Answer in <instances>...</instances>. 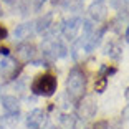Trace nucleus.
Returning a JSON list of instances; mask_svg holds the SVG:
<instances>
[{
    "label": "nucleus",
    "instance_id": "1",
    "mask_svg": "<svg viewBox=\"0 0 129 129\" xmlns=\"http://www.w3.org/2000/svg\"><path fill=\"white\" fill-rule=\"evenodd\" d=\"M35 94H42V96H51L56 91V78L53 75H42L35 80L33 86H31Z\"/></svg>",
    "mask_w": 129,
    "mask_h": 129
},
{
    "label": "nucleus",
    "instance_id": "2",
    "mask_svg": "<svg viewBox=\"0 0 129 129\" xmlns=\"http://www.w3.org/2000/svg\"><path fill=\"white\" fill-rule=\"evenodd\" d=\"M66 91L73 99H80L84 93V75L78 70H73L66 81Z\"/></svg>",
    "mask_w": 129,
    "mask_h": 129
},
{
    "label": "nucleus",
    "instance_id": "3",
    "mask_svg": "<svg viewBox=\"0 0 129 129\" xmlns=\"http://www.w3.org/2000/svg\"><path fill=\"white\" fill-rule=\"evenodd\" d=\"M2 106H4V109L7 111V113H10V114H15V113L20 111V103H18V99H17L15 96H4Z\"/></svg>",
    "mask_w": 129,
    "mask_h": 129
},
{
    "label": "nucleus",
    "instance_id": "4",
    "mask_svg": "<svg viewBox=\"0 0 129 129\" xmlns=\"http://www.w3.org/2000/svg\"><path fill=\"white\" fill-rule=\"evenodd\" d=\"M43 122V111L42 109H33L30 114H28L27 119V126L30 129H38Z\"/></svg>",
    "mask_w": 129,
    "mask_h": 129
},
{
    "label": "nucleus",
    "instance_id": "5",
    "mask_svg": "<svg viewBox=\"0 0 129 129\" xmlns=\"http://www.w3.org/2000/svg\"><path fill=\"white\" fill-rule=\"evenodd\" d=\"M81 20L80 18H73L71 22H68V25H64V28H63V31H64V35H68V37H73L75 35V31L80 28V23Z\"/></svg>",
    "mask_w": 129,
    "mask_h": 129
},
{
    "label": "nucleus",
    "instance_id": "6",
    "mask_svg": "<svg viewBox=\"0 0 129 129\" xmlns=\"http://www.w3.org/2000/svg\"><path fill=\"white\" fill-rule=\"evenodd\" d=\"M28 33H30V31H28V25H20V27L15 30V37L17 38H27Z\"/></svg>",
    "mask_w": 129,
    "mask_h": 129
},
{
    "label": "nucleus",
    "instance_id": "7",
    "mask_svg": "<svg viewBox=\"0 0 129 129\" xmlns=\"http://www.w3.org/2000/svg\"><path fill=\"white\" fill-rule=\"evenodd\" d=\"M15 66H13V63H12L10 60H4V61H0V71L2 73H7L10 71V70H13Z\"/></svg>",
    "mask_w": 129,
    "mask_h": 129
},
{
    "label": "nucleus",
    "instance_id": "8",
    "mask_svg": "<svg viewBox=\"0 0 129 129\" xmlns=\"http://www.w3.org/2000/svg\"><path fill=\"white\" fill-rule=\"evenodd\" d=\"M106 83H108L106 78H101L99 81H96V84H94L96 91H98V93H103V91H104V88H106Z\"/></svg>",
    "mask_w": 129,
    "mask_h": 129
},
{
    "label": "nucleus",
    "instance_id": "9",
    "mask_svg": "<svg viewBox=\"0 0 129 129\" xmlns=\"http://www.w3.org/2000/svg\"><path fill=\"white\" fill-rule=\"evenodd\" d=\"M93 129H109V127H108V122L106 121H98L94 126H93Z\"/></svg>",
    "mask_w": 129,
    "mask_h": 129
},
{
    "label": "nucleus",
    "instance_id": "10",
    "mask_svg": "<svg viewBox=\"0 0 129 129\" xmlns=\"http://www.w3.org/2000/svg\"><path fill=\"white\" fill-rule=\"evenodd\" d=\"M5 37H7V30H5V27L0 25V40H4Z\"/></svg>",
    "mask_w": 129,
    "mask_h": 129
},
{
    "label": "nucleus",
    "instance_id": "11",
    "mask_svg": "<svg viewBox=\"0 0 129 129\" xmlns=\"http://www.w3.org/2000/svg\"><path fill=\"white\" fill-rule=\"evenodd\" d=\"M0 53L2 55H8V50L7 48H0Z\"/></svg>",
    "mask_w": 129,
    "mask_h": 129
},
{
    "label": "nucleus",
    "instance_id": "12",
    "mask_svg": "<svg viewBox=\"0 0 129 129\" xmlns=\"http://www.w3.org/2000/svg\"><path fill=\"white\" fill-rule=\"evenodd\" d=\"M0 129H7V127H4V126H0Z\"/></svg>",
    "mask_w": 129,
    "mask_h": 129
}]
</instances>
